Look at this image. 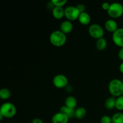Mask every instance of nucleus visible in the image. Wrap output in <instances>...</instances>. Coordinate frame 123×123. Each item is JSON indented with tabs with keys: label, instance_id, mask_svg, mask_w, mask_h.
Here are the masks:
<instances>
[{
	"label": "nucleus",
	"instance_id": "nucleus-29",
	"mask_svg": "<svg viewBox=\"0 0 123 123\" xmlns=\"http://www.w3.org/2000/svg\"></svg>",
	"mask_w": 123,
	"mask_h": 123
},
{
	"label": "nucleus",
	"instance_id": "nucleus-16",
	"mask_svg": "<svg viewBox=\"0 0 123 123\" xmlns=\"http://www.w3.org/2000/svg\"><path fill=\"white\" fill-rule=\"evenodd\" d=\"M116 98L114 97H111L107 98L105 103V106L108 110H112L115 108Z\"/></svg>",
	"mask_w": 123,
	"mask_h": 123
},
{
	"label": "nucleus",
	"instance_id": "nucleus-3",
	"mask_svg": "<svg viewBox=\"0 0 123 123\" xmlns=\"http://www.w3.org/2000/svg\"><path fill=\"white\" fill-rule=\"evenodd\" d=\"M16 108L14 105L10 102H6L3 103L0 108V115L7 118H13L16 115Z\"/></svg>",
	"mask_w": 123,
	"mask_h": 123
},
{
	"label": "nucleus",
	"instance_id": "nucleus-27",
	"mask_svg": "<svg viewBox=\"0 0 123 123\" xmlns=\"http://www.w3.org/2000/svg\"><path fill=\"white\" fill-rule=\"evenodd\" d=\"M31 123H43V121L40 118H35L32 120Z\"/></svg>",
	"mask_w": 123,
	"mask_h": 123
},
{
	"label": "nucleus",
	"instance_id": "nucleus-9",
	"mask_svg": "<svg viewBox=\"0 0 123 123\" xmlns=\"http://www.w3.org/2000/svg\"><path fill=\"white\" fill-rule=\"evenodd\" d=\"M69 118L67 115L64 113L60 112L56 113L53 115L52 118V123H68Z\"/></svg>",
	"mask_w": 123,
	"mask_h": 123
},
{
	"label": "nucleus",
	"instance_id": "nucleus-12",
	"mask_svg": "<svg viewBox=\"0 0 123 123\" xmlns=\"http://www.w3.org/2000/svg\"><path fill=\"white\" fill-rule=\"evenodd\" d=\"M78 20L82 25H87L91 22V16L88 13L84 12V13H80L79 18H78Z\"/></svg>",
	"mask_w": 123,
	"mask_h": 123
},
{
	"label": "nucleus",
	"instance_id": "nucleus-7",
	"mask_svg": "<svg viewBox=\"0 0 123 123\" xmlns=\"http://www.w3.org/2000/svg\"><path fill=\"white\" fill-rule=\"evenodd\" d=\"M68 80L63 74H57L53 79V84L57 88H63L68 85Z\"/></svg>",
	"mask_w": 123,
	"mask_h": 123
},
{
	"label": "nucleus",
	"instance_id": "nucleus-13",
	"mask_svg": "<svg viewBox=\"0 0 123 123\" xmlns=\"http://www.w3.org/2000/svg\"><path fill=\"white\" fill-rule=\"evenodd\" d=\"M52 15L56 19H61L64 16V9L62 7H55L52 10Z\"/></svg>",
	"mask_w": 123,
	"mask_h": 123
},
{
	"label": "nucleus",
	"instance_id": "nucleus-1",
	"mask_svg": "<svg viewBox=\"0 0 123 123\" xmlns=\"http://www.w3.org/2000/svg\"><path fill=\"white\" fill-rule=\"evenodd\" d=\"M108 89L112 97L117 98L120 96H123V82L120 79H113L109 82Z\"/></svg>",
	"mask_w": 123,
	"mask_h": 123
},
{
	"label": "nucleus",
	"instance_id": "nucleus-6",
	"mask_svg": "<svg viewBox=\"0 0 123 123\" xmlns=\"http://www.w3.org/2000/svg\"><path fill=\"white\" fill-rule=\"evenodd\" d=\"M80 14L76 7L68 6L64 9V16L70 21H74L78 19Z\"/></svg>",
	"mask_w": 123,
	"mask_h": 123
},
{
	"label": "nucleus",
	"instance_id": "nucleus-11",
	"mask_svg": "<svg viewBox=\"0 0 123 123\" xmlns=\"http://www.w3.org/2000/svg\"><path fill=\"white\" fill-rule=\"evenodd\" d=\"M73 24L70 20H64L60 25V31H62L65 34H69L73 30Z\"/></svg>",
	"mask_w": 123,
	"mask_h": 123
},
{
	"label": "nucleus",
	"instance_id": "nucleus-19",
	"mask_svg": "<svg viewBox=\"0 0 123 123\" xmlns=\"http://www.w3.org/2000/svg\"><path fill=\"white\" fill-rule=\"evenodd\" d=\"M112 123H123V113L118 112L112 117Z\"/></svg>",
	"mask_w": 123,
	"mask_h": 123
},
{
	"label": "nucleus",
	"instance_id": "nucleus-28",
	"mask_svg": "<svg viewBox=\"0 0 123 123\" xmlns=\"http://www.w3.org/2000/svg\"><path fill=\"white\" fill-rule=\"evenodd\" d=\"M119 69H120V72L123 74V62L120 65V67H119Z\"/></svg>",
	"mask_w": 123,
	"mask_h": 123
},
{
	"label": "nucleus",
	"instance_id": "nucleus-20",
	"mask_svg": "<svg viewBox=\"0 0 123 123\" xmlns=\"http://www.w3.org/2000/svg\"><path fill=\"white\" fill-rule=\"evenodd\" d=\"M11 96V91L7 88H2L0 90V98L2 100H7Z\"/></svg>",
	"mask_w": 123,
	"mask_h": 123
},
{
	"label": "nucleus",
	"instance_id": "nucleus-14",
	"mask_svg": "<svg viewBox=\"0 0 123 123\" xmlns=\"http://www.w3.org/2000/svg\"><path fill=\"white\" fill-rule=\"evenodd\" d=\"M75 111L76 109L68 108V107L66 106H62L60 108V112L67 115L69 118L75 117Z\"/></svg>",
	"mask_w": 123,
	"mask_h": 123
},
{
	"label": "nucleus",
	"instance_id": "nucleus-15",
	"mask_svg": "<svg viewBox=\"0 0 123 123\" xmlns=\"http://www.w3.org/2000/svg\"><path fill=\"white\" fill-rule=\"evenodd\" d=\"M77 105V100L73 96H68L65 101V106L68 108L74 109Z\"/></svg>",
	"mask_w": 123,
	"mask_h": 123
},
{
	"label": "nucleus",
	"instance_id": "nucleus-22",
	"mask_svg": "<svg viewBox=\"0 0 123 123\" xmlns=\"http://www.w3.org/2000/svg\"><path fill=\"white\" fill-rule=\"evenodd\" d=\"M52 4L53 6L57 7H62L67 2V0H52Z\"/></svg>",
	"mask_w": 123,
	"mask_h": 123
},
{
	"label": "nucleus",
	"instance_id": "nucleus-17",
	"mask_svg": "<svg viewBox=\"0 0 123 123\" xmlns=\"http://www.w3.org/2000/svg\"><path fill=\"white\" fill-rule=\"evenodd\" d=\"M86 115V110L83 107H80L76 109L75 117L78 120H82L84 118Z\"/></svg>",
	"mask_w": 123,
	"mask_h": 123
},
{
	"label": "nucleus",
	"instance_id": "nucleus-10",
	"mask_svg": "<svg viewBox=\"0 0 123 123\" xmlns=\"http://www.w3.org/2000/svg\"><path fill=\"white\" fill-rule=\"evenodd\" d=\"M105 28L108 32H112V33L115 32L118 29L117 23L114 19H109L107 20L105 24Z\"/></svg>",
	"mask_w": 123,
	"mask_h": 123
},
{
	"label": "nucleus",
	"instance_id": "nucleus-5",
	"mask_svg": "<svg viewBox=\"0 0 123 123\" xmlns=\"http://www.w3.org/2000/svg\"><path fill=\"white\" fill-rule=\"evenodd\" d=\"M88 33L91 37L95 39L103 38L104 36V30L100 25L97 24H92L88 28Z\"/></svg>",
	"mask_w": 123,
	"mask_h": 123
},
{
	"label": "nucleus",
	"instance_id": "nucleus-2",
	"mask_svg": "<svg viewBox=\"0 0 123 123\" xmlns=\"http://www.w3.org/2000/svg\"><path fill=\"white\" fill-rule=\"evenodd\" d=\"M50 43L54 46L61 47L64 45L67 41L66 34L61 31H55L52 32L49 37Z\"/></svg>",
	"mask_w": 123,
	"mask_h": 123
},
{
	"label": "nucleus",
	"instance_id": "nucleus-23",
	"mask_svg": "<svg viewBox=\"0 0 123 123\" xmlns=\"http://www.w3.org/2000/svg\"><path fill=\"white\" fill-rule=\"evenodd\" d=\"M101 123H112V117L108 115H104L102 117L100 120Z\"/></svg>",
	"mask_w": 123,
	"mask_h": 123
},
{
	"label": "nucleus",
	"instance_id": "nucleus-24",
	"mask_svg": "<svg viewBox=\"0 0 123 123\" xmlns=\"http://www.w3.org/2000/svg\"><path fill=\"white\" fill-rule=\"evenodd\" d=\"M77 7V8L78 9L79 12H80V13H84V12H85V7L84 5L83 4H78L77 5V6H76Z\"/></svg>",
	"mask_w": 123,
	"mask_h": 123
},
{
	"label": "nucleus",
	"instance_id": "nucleus-26",
	"mask_svg": "<svg viewBox=\"0 0 123 123\" xmlns=\"http://www.w3.org/2000/svg\"><path fill=\"white\" fill-rule=\"evenodd\" d=\"M118 56L119 58L123 61V48H120L118 54Z\"/></svg>",
	"mask_w": 123,
	"mask_h": 123
},
{
	"label": "nucleus",
	"instance_id": "nucleus-4",
	"mask_svg": "<svg viewBox=\"0 0 123 123\" xmlns=\"http://www.w3.org/2000/svg\"><path fill=\"white\" fill-rule=\"evenodd\" d=\"M108 14L113 19L120 18L123 14V6L119 2L111 4L110 7L108 11Z\"/></svg>",
	"mask_w": 123,
	"mask_h": 123
},
{
	"label": "nucleus",
	"instance_id": "nucleus-18",
	"mask_svg": "<svg viewBox=\"0 0 123 123\" xmlns=\"http://www.w3.org/2000/svg\"><path fill=\"white\" fill-rule=\"evenodd\" d=\"M96 48L99 50H103L107 47V41L105 38H101L97 40L96 42Z\"/></svg>",
	"mask_w": 123,
	"mask_h": 123
},
{
	"label": "nucleus",
	"instance_id": "nucleus-8",
	"mask_svg": "<svg viewBox=\"0 0 123 123\" xmlns=\"http://www.w3.org/2000/svg\"><path fill=\"white\" fill-rule=\"evenodd\" d=\"M114 44L120 48H123V28H120L112 34Z\"/></svg>",
	"mask_w": 123,
	"mask_h": 123
},
{
	"label": "nucleus",
	"instance_id": "nucleus-25",
	"mask_svg": "<svg viewBox=\"0 0 123 123\" xmlns=\"http://www.w3.org/2000/svg\"><path fill=\"white\" fill-rule=\"evenodd\" d=\"M110 6H111V4L109 3V2H104V3L102 4V8L104 10L107 11V12H108V10H109V7H110Z\"/></svg>",
	"mask_w": 123,
	"mask_h": 123
},
{
	"label": "nucleus",
	"instance_id": "nucleus-21",
	"mask_svg": "<svg viewBox=\"0 0 123 123\" xmlns=\"http://www.w3.org/2000/svg\"><path fill=\"white\" fill-rule=\"evenodd\" d=\"M115 108L117 110L123 111V96H121L116 98Z\"/></svg>",
	"mask_w": 123,
	"mask_h": 123
}]
</instances>
